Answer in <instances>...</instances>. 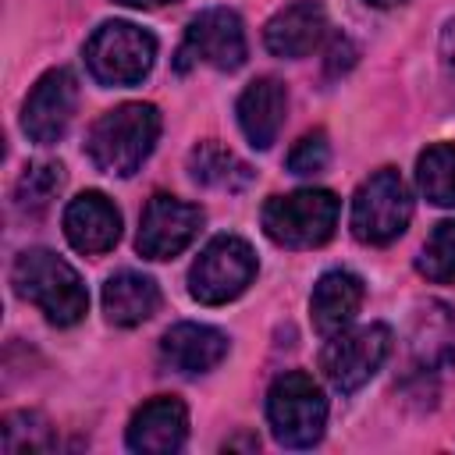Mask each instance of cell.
I'll return each mask as SVG.
<instances>
[{
  "label": "cell",
  "instance_id": "1",
  "mask_svg": "<svg viewBox=\"0 0 455 455\" xmlns=\"http://www.w3.org/2000/svg\"><path fill=\"white\" fill-rule=\"evenodd\" d=\"M11 284L53 327H75L89 309V291L78 270L50 249H25L11 267Z\"/></svg>",
  "mask_w": 455,
  "mask_h": 455
},
{
  "label": "cell",
  "instance_id": "2",
  "mask_svg": "<svg viewBox=\"0 0 455 455\" xmlns=\"http://www.w3.org/2000/svg\"><path fill=\"white\" fill-rule=\"evenodd\" d=\"M160 139V110L153 103H121L96 117L85 139V153L96 171L132 178Z\"/></svg>",
  "mask_w": 455,
  "mask_h": 455
},
{
  "label": "cell",
  "instance_id": "3",
  "mask_svg": "<svg viewBox=\"0 0 455 455\" xmlns=\"http://www.w3.org/2000/svg\"><path fill=\"white\" fill-rule=\"evenodd\" d=\"M341 203L331 188H295L284 196H270L263 203L259 224L274 245L284 249H316L338 228Z\"/></svg>",
  "mask_w": 455,
  "mask_h": 455
},
{
  "label": "cell",
  "instance_id": "4",
  "mask_svg": "<svg viewBox=\"0 0 455 455\" xmlns=\"http://www.w3.org/2000/svg\"><path fill=\"white\" fill-rule=\"evenodd\" d=\"M267 419L277 444L313 448L327 427V398L309 373L288 370L267 391Z\"/></svg>",
  "mask_w": 455,
  "mask_h": 455
},
{
  "label": "cell",
  "instance_id": "5",
  "mask_svg": "<svg viewBox=\"0 0 455 455\" xmlns=\"http://www.w3.org/2000/svg\"><path fill=\"white\" fill-rule=\"evenodd\" d=\"M82 53L100 85H139L156 64V39L132 21H103Z\"/></svg>",
  "mask_w": 455,
  "mask_h": 455
},
{
  "label": "cell",
  "instance_id": "6",
  "mask_svg": "<svg viewBox=\"0 0 455 455\" xmlns=\"http://www.w3.org/2000/svg\"><path fill=\"white\" fill-rule=\"evenodd\" d=\"M412 220L409 185L395 167L373 171L352 196V235L363 245H391Z\"/></svg>",
  "mask_w": 455,
  "mask_h": 455
},
{
  "label": "cell",
  "instance_id": "7",
  "mask_svg": "<svg viewBox=\"0 0 455 455\" xmlns=\"http://www.w3.org/2000/svg\"><path fill=\"white\" fill-rule=\"evenodd\" d=\"M256 277V252L238 235H217L188 267V295L199 306L235 302Z\"/></svg>",
  "mask_w": 455,
  "mask_h": 455
},
{
  "label": "cell",
  "instance_id": "8",
  "mask_svg": "<svg viewBox=\"0 0 455 455\" xmlns=\"http://www.w3.org/2000/svg\"><path fill=\"white\" fill-rule=\"evenodd\" d=\"M387 352H391V331L384 323H363L352 331L345 327L327 338L320 352V370L334 391L352 395L384 366Z\"/></svg>",
  "mask_w": 455,
  "mask_h": 455
},
{
  "label": "cell",
  "instance_id": "9",
  "mask_svg": "<svg viewBox=\"0 0 455 455\" xmlns=\"http://www.w3.org/2000/svg\"><path fill=\"white\" fill-rule=\"evenodd\" d=\"M245 50L242 18L231 7H206L188 21L174 68L188 71L192 64H210L217 71H235L245 64Z\"/></svg>",
  "mask_w": 455,
  "mask_h": 455
},
{
  "label": "cell",
  "instance_id": "10",
  "mask_svg": "<svg viewBox=\"0 0 455 455\" xmlns=\"http://www.w3.org/2000/svg\"><path fill=\"white\" fill-rule=\"evenodd\" d=\"M199 228H203V210L196 203H185V199L167 196V192H156L142 210L135 249L146 259H171V256H178L181 249L192 245Z\"/></svg>",
  "mask_w": 455,
  "mask_h": 455
},
{
  "label": "cell",
  "instance_id": "11",
  "mask_svg": "<svg viewBox=\"0 0 455 455\" xmlns=\"http://www.w3.org/2000/svg\"><path fill=\"white\" fill-rule=\"evenodd\" d=\"M78 107V82L68 68H50L28 92L25 107H21V132L39 142V146H53L64 139L71 117Z\"/></svg>",
  "mask_w": 455,
  "mask_h": 455
},
{
  "label": "cell",
  "instance_id": "12",
  "mask_svg": "<svg viewBox=\"0 0 455 455\" xmlns=\"http://www.w3.org/2000/svg\"><path fill=\"white\" fill-rule=\"evenodd\" d=\"M188 437V409L174 395H156L142 409H135L128 423V448L139 455H171Z\"/></svg>",
  "mask_w": 455,
  "mask_h": 455
},
{
  "label": "cell",
  "instance_id": "13",
  "mask_svg": "<svg viewBox=\"0 0 455 455\" xmlns=\"http://www.w3.org/2000/svg\"><path fill=\"white\" fill-rule=\"evenodd\" d=\"M64 238L82 256H103L121 238V213L103 192H82L64 206Z\"/></svg>",
  "mask_w": 455,
  "mask_h": 455
},
{
  "label": "cell",
  "instance_id": "14",
  "mask_svg": "<svg viewBox=\"0 0 455 455\" xmlns=\"http://www.w3.org/2000/svg\"><path fill=\"white\" fill-rule=\"evenodd\" d=\"M224 355H228V334L210 323L181 320V323L167 327L160 338V359L174 373H185V377L210 373L213 366L224 363Z\"/></svg>",
  "mask_w": 455,
  "mask_h": 455
},
{
  "label": "cell",
  "instance_id": "15",
  "mask_svg": "<svg viewBox=\"0 0 455 455\" xmlns=\"http://www.w3.org/2000/svg\"><path fill=\"white\" fill-rule=\"evenodd\" d=\"M327 32V11L320 0H295L263 25V43L274 57L299 60L320 46Z\"/></svg>",
  "mask_w": 455,
  "mask_h": 455
},
{
  "label": "cell",
  "instance_id": "16",
  "mask_svg": "<svg viewBox=\"0 0 455 455\" xmlns=\"http://www.w3.org/2000/svg\"><path fill=\"white\" fill-rule=\"evenodd\" d=\"M284 110H288V89H284V82H277L270 75L249 82L235 103L238 128L249 139V146H256V149H270L277 142Z\"/></svg>",
  "mask_w": 455,
  "mask_h": 455
},
{
  "label": "cell",
  "instance_id": "17",
  "mask_svg": "<svg viewBox=\"0 0 455 455\" xmlns=\"http://www.w3.org/2000/svg\"><path fill=\"white\" fill-rule=\"evenodd\" d=\"M363 281L352 274V270H327L320 274V281L313 284V295H309V320H313V331L320 338H331L338 331H345L359 306H363Z\"/></svg>",
  "mask_w": 455,
  "mask_h": 455
},
{
  "label": "cell",
  "instance_id": "18",
  "mask_svg": "<svg viewBox=\"0 0 455 455\" xmlns=\"http://www.w3.org/2000/svg\"><path fill=\"white\" fill-rule=\"evenodd\" d=\"M160 309V288L139 270H117L103 284V313L114 327H139Z\"/></svg>",
  "mask_w": 455,
  "mask_h": 455
},
{
  "label": "cell",
  "instance_id": "19",
  "mask_svg": "<svg viewBox=\"0 0 455 455\" xmlns=\"http://www.w3.org/2000/svg\"><path fill=\"white\" fill-rule=\"evenodd\" d=\"M188 178L217 192H242L252 181V167L217 142H199L188 153Z\"/></svg>",
  "mask_w": 455,
  "mask_h": 455
},
{
  "label": "cell",
  "instance_id": "20",
  "mask_svg": "<svg viewBox=\"0 0 455 455\" xmlns=\"http://www.w3.org/2000/svg\"><path fill=\"white\" fill-rule=\"evenodd\" d=\"M416 185L434 206H455V142H434L416 156Z\"/></svg>",
  "mask_w": 455,
  "mask_h": 455
},
{
  "label": "cell",
  "instance_id": "21",
  "mask_svg": "<svg viewBox=\"0 0 455 455\" xmlns=\"http://www.w3.org/2000/svg\"><path fill=\"white\" fill-rule=\"evenodd\" d=\"M416 270L434 284H455V220L434 224L416 256Z\"/></svg>",
  "mask_w": 455,
  "mask_h": 455
},
{
  "label": "cell",
  "instance_id": "22",
  "mask_svg": "<svg viewBox=\"0 0 455 455\" xmlns=\"http://www.w3.org/2000/svg\"><path fill=\"white\" fill-rule=\"evenodd\" d=\"M60 185H64V167L60 164H28L18 178L14 203L25 213H39V210L50 206V199L60 192Z\"/></svg>",
  "mask_w": 455,
  "mask_h": 455
},
{
  "label": "cell",
  "instance_id": "23",
  "mask_svg": "<svg viewBox=\"0 0 455 455\" xmlns=\"http://www.w3.org/2000/svg\"><path fill=\"white\" fill-rule=\"evenodd\" d=\"M4 451L7 455H25V451H50L53 448V430L39 412H7L4 416Z\"/></svg>",
  "mask_w": 455,
  "mask_h": 455
},
{
  "label": "cell",
  "instance_id": "24",
  "mask_svg": "<svg viewBox=\"0 0 455 455\" xmlns=\"http://www.w3.org/2000/svg\"><path fill=\"white\" fill-rule=\"evenodd\" d=\"M327 160H331V142H327V132H306L295 146H291V153H288V171L291 174H299V178H306V174H320L323 167H327Z\"/></svg>",
  "mask_w": 455,
  "mask_h": 455
},
{
  "label": "cell",
  "instance_id": "25",
  "mask_svg": "<svg viewBox=\"0 0 455 455\" xmlns=\"http://www.w3.org/2000/svg\"><path fill=\"white\" fill-rule=\"evenodd\" d=\"M124 7H164V4H178V0H117Z\"/></svg>",
  "mask_w": 455,
  "mask_h": 455
},
{
  "label": "cell",
  "instance_id": "26",
  "mask_svg": "<svg viewBox=\"0 0 455 455\" xmlns=\"http://www.w3.org/2000/svg\"><path fill=\"white\" fill-rule=\"evenodd\" d=\"M370 7H398V4H405V0H366Z\"/></svg>",
  "mask_w": 455,
  "mask_h": 455
}]
</instances>
